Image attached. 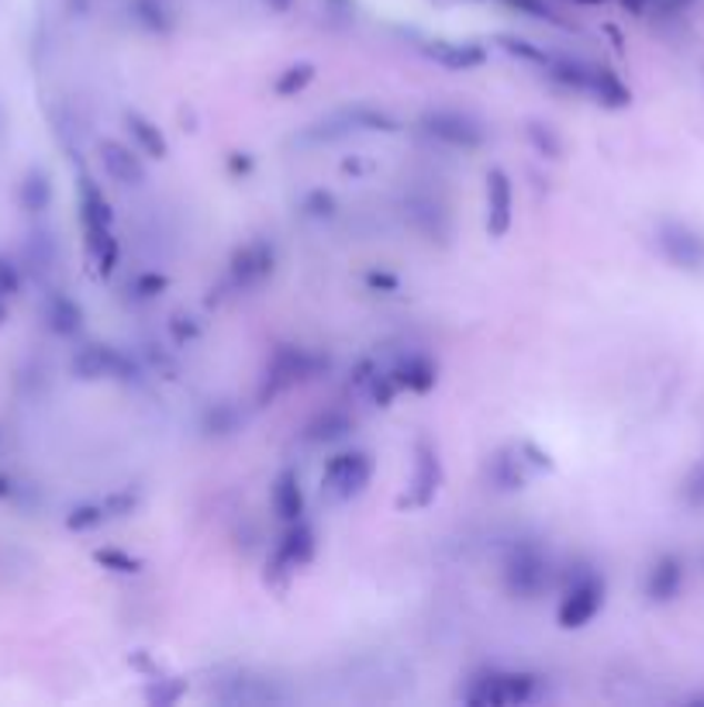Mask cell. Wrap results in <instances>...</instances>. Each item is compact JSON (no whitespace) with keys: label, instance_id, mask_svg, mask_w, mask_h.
Listing matches in <instances>:
<instances>
[{"label":"cell","instance_id":"cell-38","mask_svg":"<svg viewBox=\"0 0 704 707\" xmlns=\"http://www.w3.org/2000/svg\"><path fill=\"white\" fill-rule=\"evenodd\" d=\"M618 4H622L628 14H653V8L660 4V0H618Z\"/></svg>","mask_w":704,"mask_h":707},{"label":"cell","instance_id":"cell-2","mask_svg":"<svg viewBox=\"0 0 704 707\" xmlns=\"http://www.w3.org/2000/svg\"><path fill=\"white\" fill-rule=\"evenodd\" d=\"M542 694V677L525 669H487L476 673L470 687L463 690V700L473 707H515L532 704Z\"/></svg>","mask_w":704,"mask_h":707},{"label":"cell","instance_id":"cell-3","mask_svg":"<svg viewBox=\"0 0 704 707\" xmlns=\"http://www.w3.org/2000/svg\"><path fill=\"white\" fill-rule=\"evenodd\" d=\"M604 600H607V580H604V576L597 569H591V566L577 569L566 580V587L560 594V604H556L560 628H566V632L587 628L604 610Z\"/></svg>","mask_w":704,"mask_h":707},{"label":"cell","instance_id":"cell-31","mask_svg":"<svg viewBox=\"0 0 704 707\" xmlns=\"http://www.w3.org/2000/svg\"><path fill=\"white\" fill-rule=\"evenodd\" d=\"M529 142L550 159H560V152H563V142L553 124H529Z\"/></svg>","mask_w":704,"mask_h":707},{"label":"cell","instance_id":"cell-8","mask_svg":"<svg viewBox=\"0 0 704 707\" xmlns=\"http://www.w3.org/2000/svg\"><path fill=\"white\" fill-rule=\"evenodd\" d=\"M318 553V535L314 528L301 518V522H291L280 538L273 542V549H270V559H266V584H276L283 587L298 569H304Z\"/></svg>","mask_w":704,"mask_h":707},{"label":"cell","instance_id":"cell-34","mask_svg":"<svg viewBox=\"0 0 704 707\" xmlns=\"http://www.w3.org/2000/svg\"><path fill=\"white\" fill-rule=\"evenodd\" d=\"M135 14L152 31H167L170 28V14L159 8V4H152V0H135Z\"/></svg>","mask_w":704,"mask_h":707},{"label":"cell","instance_id":"cell-17","mask_svg":"<svg viewBox=\"0 0 704 707\" xmlns=\"http://www.w3.org/2000/svg\"><path fill=\"white\" fill-rule=\"evenodd\" d=\"M270 507L283 525L301 522L308 514V497H304V487H301V476L294 469L276 473L273 487H270Z\"/></svg>","mask_w":704,"mask_h":707},{"label":"cell","instance_id":"cell-16","mask_svg":"<svg viewBox=\"0 0 704 707\" xmlns=\"http://www.w3.org/2000/svg\"><path fill=\"white\" fill-rule=\"evenodd\" d=\"M388 373L398 383V391H408V394H429L439 383V366L425 352H408Z\"/></svg>","mask_w":704,"mask_h":707},{"label":"cell","instance_id":"cell-29","mask_svg":"<svg viewBox=\"0 0 704 707\" xmlns=\"http://www.w3.org/2000/svg\"><path fill=\"white\" fill-rule=\"evenodd\" d=\"M239 428V414L232 404H211L204 414V432L208 435H232Z\"/></svg>","mask_w":704,"mask_h":707},{"label":"cell","instance_id":"cell-40","mask_svg":"<svg viewBox=\"0 0 704 707\" xmlns=\"http://www.w3.org/2000/svg\"><path fill=\"white\" fill-rule=\"evenodd\" d=\"M8 317H11V301H4V297H0V325H4Z\"/></svg>","mask_w":704,"mask_h":707},{"label":"cell","instance_id":"cell-32","mask_svg":"<svg viewBox=\"0 0 704 707\" xmlns=\"http://www.w3.org/2000/svg\"><path fill=\"white\" fill-rule=\"evenodd\" d=\"M93 559H98L111 573H139L142 569V563L135 556H128L121 549H101V553H93Z\"/></svg>","mask_w":704,"mask_h":707},{"label":"cell","instance_id":"cell-28","mask_svg":"<svg viewBox=\"0 0 704 707\" xmlns=\"http://www.w3.org/2000/svg\"><path fill=\"white\" fill-rule=\"evenodd\" d=\"M681 504L687 511H704V459H697L681 479Z\"/></svg>","mask_w":704,"mask_h":707},{"label":"cell","instance_id":"cell-9","mask_svg":"<svg viewBox=\"0 0 704 707\" xmlns=\"http://www.w3.org/2000/svg\"><path fill=\"white\" fill-rule=\"evenodd\" d=\"M656 245L663 252V260L674 270L697 273L704 270V239L684 221H663L656 229Z\"/></svg>","mask_w":704,"mask_h":707},{"label":"cell","instance_id":"cell-10","mask_svg":"<svg viewBox=\"0 0 704 707\" xmlns=\"http://www.w3.org/2000/svg\"><path fill=\"white\" fill-rule=\"evenodd\" d=\"M442 459H439V448L429 445V442H419L414 445V466H411V479H408V504L411 507H429L439 491H442Z\"/></svg>","mask_w":704,"mask_h":707},{"label":"cell","instance_id":"cell-11","mask_svg":"<svg viewBox=\"0 0 704 707\" xmlns=\"http://www.w3.org/2000/svg\"><path fill=\"white\" fill-rule=\"evenodd\" d=\"M684 584H687V563L677 553H663L646 569L643 594L650 604H674L684 594Z\"/></svg>","mask_w":704,"mask_h":707},{"label":"cell","instance_id":"cell-14","mask_svg":"<svg viewBox=\"0 0 704 707\" xmlns=\"http://www.w3.org/2000/svg\"><path fill=\"white\" fill-rule=\"evenodd\" d=\"M128 373V360L114 345L104 342H87L73 352V376L93 383V380H114Z\"/></svg>","mask_w":704,"mask_h":707},{"label":"cell","instance_id":"cell-18","mask_svg":"<svg viewBox=\"0 0 704 707\" xmlns=\"http://www.w3.org/2000/svg\"><path fill=\"white\" fill-rule=\"evenodd\" d=\"M42 317H46V329L52 335H59V339H73L83 329V307L70 294H62V291L46 294Z\"/></svg>","mask_w":704,"mask_h":707},{"label":"cell","instance_id":"cell-7","mask_svg":"<svg viewBox=\"0 0 704 707\" xmlns=\"http://www.w3.org/2000/svg\"><path fill=\"white\" fill-rule=\"evenodd\" d=\"M422 132L445 145V149H456V152H476L487 145V128L480 118L466 114V111H456V108H435V111H425L422 114Z\"/></svg>","mask_w":704,"mask_h":707},{"label":"cell","instance_id":"cell-35","mask_svg":"<svg viewBox=\"0 0 704 707\" xmlns=\"http://www.w3.org/2000/svg\"><path fill=\"white\" fill-rule=\"evenodd\" d=\"M132 291H135L139 301H155L159 294L167 291V276H159V273H142V276H135Z\"/></svg>","mask_w":704,"mask_h":707},{"label":"cell","instance_id":"cell-39","mask_svg":"<svg viewBox=\"0 0 704 707\" xmlns=\"http://www.w3.org/2000/svg\"><path fill=\"white\" fill-rule=\"evenodd\" d=\"M266 8L276 11V14H286V11L294 8V0H266Z\"/></svg>","mask_w":704,"mask_h":707},{"label":"cell","instance_id":"cell-5","mask_svg":"<svg viewBox=\"0 0 704 707\" xmlns=\"http://www.w3.org/2000/svg\"><path fill=\"white\" fill-rule=\"evenodd\" d=\"M553 584V563L550 556L532 542H522L511 549V556L504 559V590L511 597L522 600H535L550 590Z\"/></svg>","mask_w":704,"mask_h":707},{"label":"cell","instance_id":"cell-19","mask_svg":"<svg viewBox=\"0 0 704 707\" xmlns=\"http://www.w3.org/2000/svg\"><path fill=\"white\" fill-rule=\"evenodd\" d=\"M429 55L439 62V67L450 70V73H470V70L484 67V62H487V49L476 46V42H445V39H435L429 46Z\"/></svg>","mask_w":704,"mask_h":707},{"label":"cell","instance_id":"cell-22","mask_svg":"<svg viewBox=\"0 0 704 707\" xmlns=\"http://www.w3.org/2000/svg\"><path fill=\"white\" fill-rule=\"evenodd\" d=\"M124 132L132 135V145H135L142 155H149V159H167V155H170V142H167V135L159 132V124H155V121H149L145 114L128 111V114H124Z\"/></svg>","mask_w":704,"mask_h":707},{"label":"cell","instance_id":"cell-6","mask_svg":"<svg viewBox=\"0 0 704 707\" xmlns=\"http://www.w3.org/2000/svg\"><path fill=\"white\" fill-rule=\"evenodd\" d=\"M322 366H329V360H322L318 352L298 349V345H283V349L273 352V360H270V366L263 373V383H260V394H255V397H260V404H266V401L286 394L291 387H298V383L311 380Z\"/></svg>","mask_w":704,"mask_h":707},{"label":"cell","instance_id":"cell-26","mask_svg":"<svg viewBox=\"0 0 704 707\" xmlns=\"http://www.w3.org/2000/svg\"><path fill=\"white\" fill-rule=\"evenodd\" d=\"M318 70H314V62H294V67H286L276 83H273V93L276 98H298L301 90H308L314 83Z\"/></svg>","mask_w":704,"mask_h":707},{"label":"cell","instance_id":"cell-12","mask_svg":"<svg viewBox=\"0 0 704 707\" xmlns=\"http://www.w3.org/2000/svg\"><path fill=\"white\" fill-rule=\"evenodd\" d=\"M276 270V252L270 242H249L235 252V260H232V283H235V291H252V286H260L263 280H270Z\"/></svg>","mask_w":704,"mask_h":707},{"label":"cell","instance_id":"cell-20","mask_svg":"<svg viewBox=\"0 0 704 707\" xmlns=\"http://www.w3.org/2000/svg\"><path fill=\"white\" fill-rule=\"evenodd\" d=\"M584 98L597 101L601 108H628L632 104V90L628 83L612 70V67H601V62H594V70H591V83H587V93Z\"/></svg>","mask_w":704,"mask_h":707},{"label":"cell","instance_id":"cell-1","mask_svg":"<svg viewBox=\"0 0 704 707\" xmlns=\"http://www.w3.org/2000/svg\"><path fill=\"white\" fill-rule=\"evenodd\" d=\"M77 214H80V232H83V245H87V260L98 276H111L118 266V235H114V214H111V201L104 198L101 183H93L90 176L77 180Z\"/></svg>","mask_w":704,"mask_h":707},{"label":"cell","instance_id":"cell-41","mask_svg":"<svg viewBox=\"0 0 704 707\" xmlns=\"http://www.w3.org/2000/svg\"><path fill=\"white\" fill-rule=\"evenodd\" d=\"M570 4H581V8H597V4H607V0H570Z\"/></svg>","mask_w":704,"mask_h":707},{"label":"cell","instance_id":"cell-37","mask_svg":"<svg viewBox=\"0 0 704 707\" xmlns=\"http://www.w3.org/2000/svg\"><path fill=\"white\" fill-rule=\"evenodd\" d=\"M697 4V0H660V4L653 8L656 18H681L684 11H691Z\"/></svg>","mask_w":704,"mask_h":707},{"label":"cell","instance_id":"cell-36","mask_svg":"<svg viewBox=\"0 0 704 707\" xmlns=\"http://www.w3.org/2000/svg\"><path fill=\"white\" fill-rule=\"evenodd\" d=\"M21 494H24V484L14 476V473H4L0 469V504H21Z\"/></svg>","mask_w":704,"mask_h":707},{"label":"cell","instance_id":"cell-27","mask_svg":"<svg viewBox=\"0 0 704 707\" xmlns=\"http://www.w3.org/2000/svg\"><path fill=\"white\" fill-rule=\"evenodd\" d=\"M497 46H501L507 55H515V59L529 62V67H539V70H546L550 59H553V52H546V49L535 46V42H529V39H519V36H497Z\"/></svg>","mask_w":704,"mask_h":707},{"label":"cell","instance_id":"cell-33","mask_svg":"<svg viewBox=\"0 0 704 707\" xmlns=\"http://www.w3.org/2000/svg\"><path fill=\"white\" fill-rule=\"evenodd\" d=\"M504 4H507L511 11L525 14V18H535V21H560L556 11L546 4V0H504Z\"/></svg>","mask_w":704,"mask_h":707},{"label":"cell","instance_id":"cell-23","mask_svg":"<svg viewBox=\"0 0 704 707\" xmlns=\"http://www.w3.org/2000/svg\"><path fill=\"white\" fill-rule=\"evenodd\" d=\"M18 204L24 214L39 218L52 208V176L46 170H28L18 183Z\"/></svg>","mask_w":704,"mask_h":707},{"label":"cell","instance_id":"cell-25","mask_svg":"<svg viewBox=\"0 0 704 707\" xmlns=\"http://www.w3.org/2000/svg\"><path fill=\"white\" fill-rule=\"evenodd\" d=\"M108 522H114L108 501H87V504H77V507L67 514V528H70V532H93V528H101V525H108Z\"/></svg>","mask_w":704,"mask_h":707},{"label":"cell","instance_id":"cell-13","mask_svg":"<svg viewBox=\"0 0 704 707\" xmlns=\"http://www.w3.org/2000/svg\"><path fill=\"white\" fill-rule=\"evenodd\" d=\"M101 152V166L104 173L118 183V186H142L149 183V170L142 163V152L135 145H124L118 139H104L98 145Z\"/></svg>","mask_w":704,"mask_h":707},{"label":"cell","instance_id":"cell-30","mask_svg":"<svg viewBox=\"0 0 704 707\" xmlns=\"http://www.w3.org/2000/svg\"><path fill=\"white\" fill-rule=\"evenodd\" d=\"M21 286H24V273H21L18 260H11L8 252H0V297L14 301L21 294Z\"/></svg>","mask_w":704,"mask_h":707},{"label":"cell","instance_id":"cell-21","mask_svg":"<svg viewBox=\"0 0 704 707\" xmlns=\"http://www.w3.org/2000/svg\"><path fill=\"white\" fill-rule=\"evenodd\" d=\"M352 428H356V422H352V414L342 411V407H325L318 411L308 428H304V442L308 445H335L342 438L352 435Z\"/></svg>","mask_w":704,"mask_h":707},{"label":"cell","instance_id":"cell-4","mask_svg":"<svg viewBox=\"0 0 704 707\" xmlns=\"http://www.w3.org/2000/svg\"><path fill=\"white\" fill-rule=\"evenodd\" d=\"M376 459L366 448H342L322 469V494L335 504H349L370 491Z\"/></svg>","mask_w":704,"mask_h":707},{"label":"cell","instance_id":"cell-15","mask_svg":"<svg viewBox=\"0 0 704 707\" xmlns=\"http://www.w3.org/2000/svg\"><path fill=\"white\" fill-rule=\"evenodd\" d=\"M515 221V183L504 170L487 173V235L504 239Z\"/></svg>","mask_w":704,"mask_h":707},{"label":"cell","instance_id":"cell-24","mask_svg":"<svg viewBox=\"0 0 704 707\" xmlns=\"http://www.w3.org/2000/svg\"><path fill=\"white\" fill-rule=\"evenodd\" d=\"M525 456L522 448H501V453L491 459V484L497 491H522L529 484V469H525Z\"/></svg>","mask_w":704,"mask_h":707}]
</instances>
